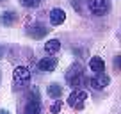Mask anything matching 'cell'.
Here are the masks:
<instances>
[{
	"instance_id": "cell-1",
	"label": "cell",
	"mask_w": 121,
	"mask_h": 114,
	"mask_svg": "<svg viewBox=\"0 0 121 114\" xmlns=\"http://www.w3.org/2000/svg\"><path fill=\"white\" fill-rule=\"evenodd\" d=\"M41 100H39V93L36 88H32L27 96L23 98V105L20 109V114H41Z\"/></svg>"
},
{
	"instance_id": "cell-2",
	"label": "cell",
	"mask_w": 121,
	"mask_h": 114,
	"mask_svg": "<svg viewBox=\"0 0 121 114\" xmlns=\"http://www.w3.org/2000/svg\"><path fill=\"white\" fill-rule=\"evenodd\" d=\"M66 82H68L75 91H78V88L84 82L89 84V79H84V66L80 64V62H75V64H71L68 68V71H66Z\"/></svg>"
},
{
	"instance_id": "cell-3",
	"label": "cell",
	"mask_w": 121,
	"mask_h": 114,
	"mask_svg": "<svg viewBox=\"0 0 121 114\" xmlns=\"http://www.w3.org/2000/svg\"><path fill=\"white\" fill-rule=\"evenodd\" d=\"M87 9L95 16H103L110 9L109 0H87Z\"/></svg>"
},
{
	"instance_id": "cell-4",
	"label": "cell",
	"mask_w": 121,
	"mask_h": 114,
	"mask_svg": "<svg viewBox=\"0 0 121 114\" xmlns=\"http://www.w3.org/2000/svg\"><path fill=\"white\" fill-rule=\"evenodd\" d=\"M86 100H87V93L86 91H73L71 95H69V98H68V105L71 107V109H77V110H80V109H84V105H86Z\"/></svg>"
},
{
	"instance_id": "cell-5",
	"label": "cell",
	"mask_w": 121,
	"mask_h": 114,
	"mask_svg": "<svg viewBox=\"0 0 121 114\" xmlns=\"http://www.w3.org/2000/svg\"><path fill=\"white\" fill-rule=\"evenodd\" d=\"M14 82L18 88H22L23 84H27L30 80V70L27 68V66H16L14 68Z\"/></svg>"
},
{
	"instance_id": "cell-6",
	"label": "cell",
	"mask_w": 121,
	"mask_h": 114,
	"mask_svg": "<svg viewBox=\"0 0 121 114\" xmlns=\"http://www.w3.org/2000/svg\"><path fill=\"white\" fill-rule=\"evenodd\" d=\"M110 79L105 75V73H100V75L93 77V79H89V86L93 89H96V91H100V89H105L107 86H109Z\"/></svg>"
},
{
	"instance_id": "cell-7",
	"label": "cell",
	"mask_w": 121,
	"mask_h": 114,
	"mask_svg": "<svg viewBox=\"0 0 121 114\" xmlns=\"http://www.w3.org/2000/svg\"><path fill=\"white\" fill-rule=\"evenodd\" d=\"M48 31L50 29H46L45 25H39V23L27 27V34H29L30 38H34V39H43L46 34H48Z\"/></svg>"
},
{
	"instance_id": "cell-8",
	"label": "cell",
	"mask_w": 121,
	"mask_h": 114,
	"mask_svg": "<svg viewBox=\"0 0 121 114\" xmlns=\"http://www.w3.org/2000/svg\"><path fill=\"white\" fill-rule=\"evenodd\" d=\"M57 66V57H45V59H41V61L38 62V68L41 70V71H53Z\"/></svg>"
},
{
	"instance_id": "cell-9",
	"label": "cell",
	"mask_w": 121,
	"mask_h": 114,
	"mask_svg": "<svg viewBox=\"0 0 121 114\" xmlns=\"http://www.w3.org/2000/svg\"><path fill=\"white\" fill-rule=\"evenodd\" d=\"M64 20H66V13L62 9L55 7L50 11V23L52 25H60V23H64Z\"/></svg>"
},
{
	"instance_id": "cell-10",
	"label": "cell",
	"mask_w": 121,
	"mask_h": 114,
	"mask_svg": "<svg viewBox=\"0 0 121 114\" xmlns=\"http://www.w3.org/2000/svg\"><path fill=\"white\" fill-rule=\"evenodd\" d=\"M89 68H91V71H95L96 75H100V73L105 71V62H103L102 57L95 55V57H93V59L89 61Z\"/></svg>"
},
{
	"instance_id": "cell-11",
	"label": "cell",
	"mask_w": 121,
	"mask_h": 114,
	"mask_svg": "<svg viewBox=\"0 0 121 114\" xmlns=\"http://www.w3.org/2000/svg\"><path fill=\"white\" fill-rule=\"evenodd\" d=\"M16 20H18V14H16V13H13V11H5V13H2V16H0V23H2L4 27L14 25Z\"/></svg>"
},
{
	"instance_id": "cell-12",
	"label": "cell",
	"mask_w": 121,
	"mask_h": 114,
	"mask_svg": "<svg viewBox=\"0 0 121 114\" xmlns=\"http://www.w3.org/2000/svg\"><path fill=\"white\" fill-rule=\"evenodd\" d=\"M60 50V41L59 39H50V41L45 43V52L48 53V55H53V53H57Z\"/></svg>"
},
{
	"instance_id": "cell-13",
	"label": "cell",
	"mask_w": 121,
	"mask_h": 114,
	"mask_svg": "<svg viewBox=\"0 0 121 114\" xmlns=\"http://www.w3.org/2000/svg\"><path fill=\"white\" fill-rule=\"evenodd\" d=\"M48 95L52 96V98L59 100L60 96H62V86H60V84H57V82L50 84V86H48Z\"/></svg>"
},
{
	"instance_id": "cell-14",
	"label": "cell",
	"mask_w": 121,
	"mask_h": 114,
	"mask_svg": "<svg viewBox=\"0 0 121 114\" xmlns=\"http://www.w3.org/2000/svg\"><path fill=\"white\" fill-rule=\"evenodd\" d=\"M60 109H62V102H60V100H55V102L52 103V107H50V112L57 114V112H60Z\"/></svg>"
},
{
	"instance_id": "cell-15",
	"label": "cell",
	"mask_w": 121,
	"mask_h": 114,
	"mask_svg": "<svg viewBox=\"0 0 121 114\" xmlns=\"http://www.w3.org/2000/svg\"><path fill=\"white\" fill-rule=\"evenodd\" d=\"M39 4H41V0H22L23 7H38Z\"/></svg>"
},
{
	"instance_id": "cell-16",
	"label": "cell",
	"mask_w": 121,
	"mask_h": 114,
	"mask_svg": "<svg viewBox=\"0 0 121 114\" xmlns=\"http://www.w3.org/2000/svg\"><path fill=\"white\" fill-rule=\"evenodd\" d=\"M71 5H73V9H77V11L82 14L84 13V9H82V0H71Z\"/></svg>"
},
{
	"instance_id": "cell-17",
	"label": "cell",
	"mask_w": 121,
	"mask_h": 114,
	"mask_svg": "<svg viewBox=\"0 0 121 114\" xmlns=\"http://www.w3.org/2000/svg\"><path fill=\"white\" fill-rule=\"evenodd\" d=\"M114 68H116L117 71H121V55H116V57H114Z\"/></svg>"
},
{
	"instance_id": "cell-18",
	"label": "cell",
	"mask_w": 121,
	"mask_h": 114,
	"mask_svg": "<svg viewBox=\"0 0 121 114\" xmlns=\"http://www.w3.org/2000/svg\"><path fill=\"white\" fill-rule=\"evenodd\" d=\"M2 57H4V46L0 45V59H2Z\"/></svg>"
},
{
	"instance_id": "cell-19",
	"label": "cell",
	"mask_w": 121,
	"mask_h": 114,
	"mask_svg": "<svg viewBox=\"0 0 121 114\" xmlns=\"http://www.w3.org/2000/svg\"><path fill=\"white\" fill-rule=\"evenodd\" d=\"M0 114H9V112H7V110H0Z\"/></svg>"
},
{
	"instance_id": "cell-20",
	"label": "cell",
	"mask_w": 121,
	"mask_h": 114,
	"mask_svg": "<svg viewBox=\"0 0 121 114\" xmlns=\"http://www.w3.org/2000/svg\"><path fill=\"white\" fill-rule=\"evenodd\" d=\"M0 2H5V0H0Z\"/></svg>"
},
{
	"instance_id": "cell-21",
	"label": "cell",
	"mask_w": 121,
	"mask_h": 114,
	"mask_svg": "<svg viewBox=\"0 0 121 114\" xmlns=\"http://www.w3.org/2000/svg\"><path fill=\"white\" fill-rule=\"evenodd\" d=\"M119 39H121V34H119Z\"/></svg>"
}]
</instances>
